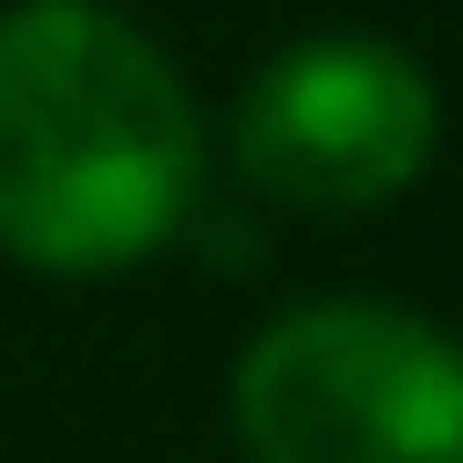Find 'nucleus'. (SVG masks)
I'll return each instance as SVG.
<instances>
[{
  "instance_id": "3",
  "label": "nucleus",
  "mask_w": 463,
  "mask_h": 463,
  "mask_svg": "<svg viewBox=\"0 0 463 463\" xmlns=\"http://www.w3.org/2000/svg\"><path fill=\"white\" fill-rule=\"evenodd\" d=\"M432 145H443V103L432 72L402 42L371 32H319L288 42L279 62L248 72L227 114V155L268 206H309V216H371L402 185H422Z\"/></svg>"
},
{
  "instance_id": "1",
  "label": "nucleus",
  "mask_w": 463,
  "mask_h": 463,
  "mask_svg": "<svg viewBox=\"0 0 463 463\" xmlns=\"http://www.w3.org/2000/svg\"><path fill=\"white\" fill-rule=\"evenodd\" d=\"M206 196L185 72L103 0L0 21V248L42 279H124Z\"/></svg>"
},
{
  "instance_id": "2",
  "label": "nucleus",
  "mask_w": 463,
  "mask_h": 463,
  "mask_svg": "<svg viewBox=\"0 0 463 463\" xmlns=\"http://www.w3.org/2000/svg\"><path fill=\"white\" fill-rule=\"evenodd\" d=\"M227 402L248 463H463L453 340L392 298L279 309Z\"/></svg>"
}]
</instances>
